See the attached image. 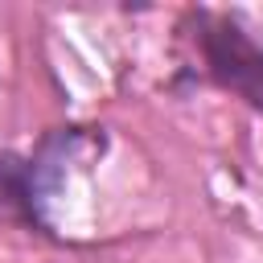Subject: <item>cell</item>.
Here are the masks:
<instances>
[{
	"instance_id": "1",
	"label": "cell",
	"mask_w": 263,
	"mask_h": 263,
	"mask_svg": "<svg viewBox=\"0 0 263 263\" xmlns=\"http://www.w3.org/2000/svg\"><path fill=\"white\" fill-rule=\"evenodd\" d=\"M201 49H205L210 74L234 95H242L255 111H263V49L234 21H205Z\"/></svg>"
}]
</instances>
